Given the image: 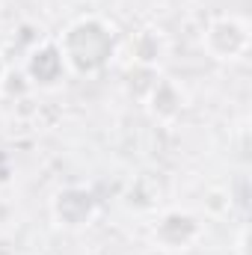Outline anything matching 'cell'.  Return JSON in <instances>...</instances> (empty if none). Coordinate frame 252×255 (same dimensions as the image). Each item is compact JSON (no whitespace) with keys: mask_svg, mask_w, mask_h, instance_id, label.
Returning <instances> with one entry per match:
<instances>
[{"mask_svg":"<svg viewBox=\"0 0 252 255\" xmlns=\"http://www.w3.org/2000/svg\"><path fill=\"white\" fill-rule=\"evenodd\" d=\"M6 80V60H3V54H0V83Z\"/></svg>","mask_w":252,"mask_h":255,"instance_id":"9","label":"cell"},{"mask_svg":"<svg viewBox=\"0 0 252 255\" xmlns=\"http://www.w3.org/2000/svg\"><path fill=\"white\" fill-rule=\"evenodd\" d=\"M199 235H202L199 217L190 211H181V208L163 211L151 226V241L163 253H184L199 241Z\"/></svg>","mask_w":252,"mask_h":255,"instance_id":"3","label":"cell"},{"mask_svg":"<svg viewBox=\"0 0 252 255\" xmlns=\"http://www.w3.org/2000/svg\"><path fill=\"white\" fill-rule=\"evenodd\" d=\"M247 235H250V232H247V226H244L241 235H238V255H250L247 253Z\"/></svg>","mask_w":252,"mask_h":255,"instance_id":"8","label":"cell"},{"mask_svg":"<svg viewBox=\"0 0 252 255\" xmlns=\"http://www.w3.org/2000/svg\"><path fill=\"white\" fill-rule=\"evenodd\" d=\"M57 48L63 54V63L68 71H74L77 77H95L113 63L116 36L101 18L86 15L65 27Z\"/></svg>","mask_w":252,"mask_h":255,"instance_id":"1","label":"cell"},{"mask_svg":"<svg viewBox=\"0 0 252 255\" xmlns=\"http://www.w3.org/2000/svg\"><path fill=\"white\" fill-rule=\"evenodd\" d=\"M202 48L217 63H238L250 51V21L241 15H220L202 33Z\"/></svg>","mask_w":252,"mask_h":255,"instance_id":"2","label":"cell"},{"mask_svg":"<svg viewBox=\"0 0 252 255\" xmlns=\"http://www.w3.org/2000/svg\"><path fill=\"white\" fill-rule=\"evenodd\" d=\"M95 211H98L95 196L86 187H63L51 199V217L63 229H83V226H89Z\"/></svg>","mask_w":252,"mask_h":255,"instance_id":"4","label":"cell"},{"mask_svg":"<svg viewBox=\"0 0 252 255\" xmlns=\"http://www.w3.org/2000/svg\"><path fill=\"white\" fill-rule=\"evenodd\" d=\"M133 51V65H145V68H157L160 54H163V39L154 30H139L130 42Z\"/></svg>","mask_w":252,"mask_h":255,"instance_id":"7","label":"cell"},{"mask_svg":"<svg viewBox=\"0 0 252 255\" xmlns=\"http://www.w3.org/2000/svg\"><path fill=\"white\" fill-rule=\"evenodd\" d=\"M24 71H27V77H30L33 83H39V86H57L65 77L68 68H65V63H63V54H60L57 42H45V45H39V48L30 51Z\"/></svg>","mask_w":252,"mask_h":255,"instance_id":"5","label":"cell"},{"mask_svg":"<svg viewBox=\"0 0 252 255\" xmlns=\"http://www.w3.org/2000/svg\"><path fill=\"white\" fill-rule=\"evenodd\" d=\"M142 101L148 104V113H151L154 119H160V122L175 119V116L184 110V104H187L184 89H181L175 80H169V77H157L154 86L148 89V95H145Z\"/></svg>","mask_w":252,"mask_h":255,"instance_id":"6","label":"cell"}]
</instances>
